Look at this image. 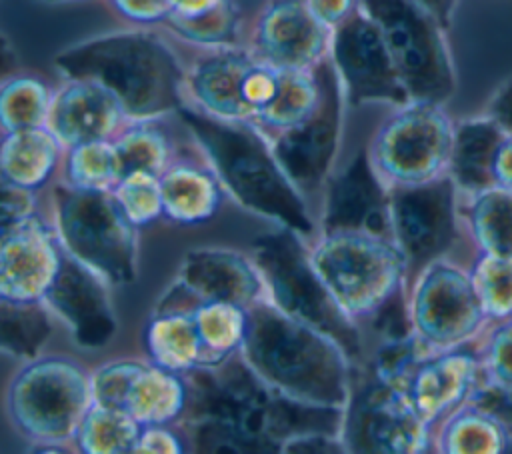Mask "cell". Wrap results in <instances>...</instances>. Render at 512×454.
Returning a JSON list of instances; mask_svg holds the SVG:
<instances>
[{"label": "cell", "mask_w": 512, "mask_h": 454, "mask_svg": "<svg viewBox=\"0 0 512 454\" xmlns=\"http://www.w3.org/2000/svg\"><path fill=\"white\" fill-rule=\"evenodd\" d=\"M494 186L512 192V136H504L494 158Z\"/></svg>", "instance_id": "48"}, {"label": "cell", "mask_w": 512, "mask_h": 454, "mask_svg": "<svg viewBox=\"0 0 512 454\" xmlns=\"http://www.w3.org/2000/svg\"><path fill=\"white\" fill-rule=\"evenodd\" d=\"M128 122L120 100L90 78H64L54 90L48 128L64 148L112 140Z\"/></svg>", "instance_id": "21"}, {"label": "cell", "mask_w": 512, "mask_h": 454, "mask_svg": "<svg viewBox=\"0 0 512 454\" xmlns=\"http://www.w3.org/2000/svg\"><path fill=\"white\" fill-rule=\"evenodd\" d=\"M454 128L444 104L410 100L382 120L368 158L388 188L430 182L448 174Z\"/></svg>", "instance_id": "10"}, {"label": "cell", "mask_w": 512, "mask_h": 454, "mask_svg": "<svg viewBox=\"0 0 512 454\" xmlns=\"http://www.w3.org/2000/svg\"><path fill=\"white\" fill-rule=\"evenodd\" d=\"M142 428L128 412L92 402L72 444L84 454H134Z\"/></svg>", "instance_id": "34"}, {"label": "cell", "mask_w": 512, "mask_h": 454, "mask_svg": "<svg viewBox=\"0 0 512 454\" xmlns=\"http://www.w3.org/2000/svg\"><path fill=\"white\" fill-rule=\"evenodd\" d=\"M488 320L512 318V256L478 254L470 270Z\"/></svg>", "instance_id": "39"}, {"label": "cell", "mask_w": 512, "mask_h": 454, "mask_svg": "<svg viewBox=\"0 0 512 454\" xmlns=\"http://www.w3.org/2000/svg\"><path fill=\"white\" fill-rule=\"evenodd\" d=\"M408 308L414 332L432 352L470 344L488 322L470 270L444 258L412 280Z\"/></svg>", "instance_id": "13"}, {"label": "cell", "mask_w": 512, "mask_h": 454, "mask_svg": "<svg viewBox=\"0 0 512 454\" xmlns=\"http://www.w3.org/2000/svg\"><path fill=\"white\" fill-rule=\"evenodd\" d=\"M194 316L206 350V366H218L240 352L248 328V308L194 298Z\"/></svg>", "instance_id": "35"}, {"label": "cell", "mask_w": 512, "mask_h": 454, "mask_svg": "<svg viewBox=\"0 0 512 454\" xmlns=\"http://www.w3.org/2000/svg\"><path fill=\"white\" fill-rule=\"evenodd\" d=\"M128 220L136 226H150L164 218L160 176L144 170L124 174L112 190Z\"/></svg>", "instance_id": "40"}, {"label": "cell", "mask_w": 512, "mask_h": 454, "mask_svg": "<svg viewBox=\"0 0 512 454\" xmlns=\"http://www.w3.org/2000/svg\"><path fill=\"white\" fill-rule=\"evenodd\" d=\"M92 402V374L70 356L26 360L4 400L12 428L42 452H64Z\"/></svg>", "instance_id": "5"}, {"label": "cell", "mask_w": 512, "mask_h": 454, "mask_svg": "<svg viewBox=\"0 0 512 454\" xmlns=\"http://www.w3.org/2000/svg\"><path fill=\"white\" fill-rule=\"evenodd\" d=\"M252 258L264 280L266 298L276 308L334 338L354 366L364 360L362 330L322 282L302 234L284 226L258 234L252 240Z\"/></svg>", "instance_id": "6"}, {"label": "cell", "mask_w": 512, "mask_h": 454, "mask_svg": "<svg viewBox=\"0 0 512 454\" xmlns=\"http://www.w3.org/2000/svg\"><path fill=\"white\" fill-rule=\"evenodd\" d=\"M486 116H490L508 136H512V78L504 80L488 100Z\"/></svg>", "instance_id": "47"}, {"label": "cell", "mask_w": 512, "mask_h": 454, "mask_svg": "<svg viewBox=\"0 0 512 454\" xmlns=\"http://www.w3.org/2000/svg\"><path fill=\"white\" fill-rule=\"evenodd\" d=\"M122 178V164L112 140H94L64 150L62 182L80 190L112 192Z\"/></svg>", "instance_id": "36"}, {"label": "cell", "mask_w": 512, "mask_h": 454, "mask_svg": "<svg viewBox=\"0 0 512 454\" xmlns=\"http://www.w3.org/2000/svg\"><path fill=\"white\" fill-rule=\"evenodd\" d=\"M162 26L176 38L204 50L246 44L242 10L236 0H228L198 18H168Z\"/></svg>", "instance_id": "37"}, {"label": "cell", "mask_w": 512, "mask_h": 454, "mask_svg": "<svg viewBox=\"0 0 512 454\" xmlns=\"http://www.w3.org/2000/svg\"><path fill=\"white\" fill-rule=\"evenodd\" d=\"M312 16L330 32L346 22L360 6V0H304Z\"/></svg>", "instance_id": "46"}, {"label": "cell", "mask_w": 512, "mask_h": 454, "mask_svg": "<svg viewBox=\"0 0 512 454\" xmlns=\"http://www.w3.org/2000/svg\"><path fill=\"white\" fill-rule=\"evenodd\" d=\"M254 54L246 44L204 50L186 70L188 104L230 122H248L244 82Z\"/></svg>", "instance_id": "23"}, {"label": "cell", "mask_w": 512, "mask_h": 454, "mask_svg": "<svg viewBox=\"0 0 512 454\" xmlns=\"http://www.w3.org/2000/svg\"><path fill=\"white\" fill-rule=\"evenodd\" d=\"M224 2L228 0H174L172 14L168 18H198L216 10Z\"/></svg>", "instance_id": "49"}, {"label": "cell", "mask_w": 512, "mask_h": 454, "mask_svg": "<svg viewBox=\"0 0 512 454\" xmlns=\"http://www.w3.org/2000/svg\"><path fill=\"white\" fill-rule=\"evenodd\" d=\"M318 102L296 126L270 138L272 152L304 198H314L330 180L340 148L346 96L330 58L314 68Z\"/></svg>", "instance_id": "12"}, {"label": "cell", "mask_w": 512, "mask_h": 454, "mask_svg": "<svg viewBox=\"0 0 512 454\" xmlns=\"http://www.w3.org/2000/svg\"><path fill=\"white\" fill-rule=\"evenodd\" d=\"M64 146L48 126L2 132L0 174L2 182L40 190L64 160Z\"/></svg>", "instance_id": "28"}, {"label": "cell", "mask_w": 512, "mask_h": 454, "mask_svg": "<svg viewBox=\"0 0 512 454\" xmlns=\"http://www.w3.org/2000/svg\"><path fill=\"white\" fill-rule=\"evenodd\" d=\"M376 20L410 100L446 104L456 68L440 22L414 0H360Z\"/></svg>", "instance_id": "9"}, {"label": "cell", "mask_w": 512, "mask_h": 454, "mask_svg": "<svg viewBox=\"0 0 512 454\" xmlns=\"http://www.w3.org/2000/svg\"><path fill=\"white\" fill-rule=\"evenodd\" d=\"M332 32L304 0H266L254 16L246 46L278 70H314L330 54Z\"/></svg>", "instance_id": "16"}, {"label": "cell", "mask_w": 512, "mask_h": 454, "mask_svg": "<svg viewBox=\"0 0 512 454\" xmlns=\"http://www.w3.org/2000/svg\"><path fill=\"white\" fill-rule=\"evenodd\" d=\"M52 312L44 300L0 298V346L18 360L42 356L52 334Z\"/></svg>", "instance_id": "31"}, {"label": "cell", "mask_w": 512, "mask_h": 454, "mask_svg": "<svg viewBox=\"0 0 512 454\" xmlns=\"http://www.w3.org/2000/svg\"><path fill=\"white\" fill-rule=\"evenodd\" d=\"M108 286L112 284L104 276L66 252L52 286L42 298L50 312L68 326L80 348L106 346L116 334L118 320Z\"/></svg>", "instance_id": "17"}, {"label": "cell", "mask_w": 512, "mask_h": 454, "mask_svg": "<svg viewBox=\"0 0 512 454\" xmlns=\"http://www.w3.org/2000/svg\"><path fill=\"white\" fill-rule=\"evenodd\" d=\"M174 116L182 122L224 190L246 210L296 230L304 238L316 234L306 198L278 164L270 140L254 124L230 122L182 106Z\"/></svg>", "instance_id": "2"}, {"label": "cell", "mask_w": 512, "mask_h": 454, "mask_svg": "<svg viewBox=\"0 0 512 454\" xmlns=\"http://www.w3.org/2000/svg\"><path fill=\"white\" fill-rule=\"evenodd\" d=\"M202 302H230L250 308L266 298L254 258L230 248H192L184 254L176 280Z\"/></svg>", "instance_id": "22"}, {"label": "cell", "mask_w": 512, "mask_h": 454, "mask_svg": "<svg viewBox=\"0 0 512 454\" xmlns=\"http://www.w3.org/2000/svg\"><path fill=\"white\" fill-rule=\"evenodd\" d=\"M482 374L480 350L468 344L428 354L410 372L404 390L416 412L436 428L464 404Z\"/></svg>", "instance_id": "20"}, {"label": "cell", "mask_w": 512, "mask_h": 454, "mask_svg": "<svg viewBox=\"0 0 512 454\" xmlns=\"http://www.w3.org/2000/svg\"><path fill=\"white\" fill-rule=\"evenodd\" d=\"M0 210H2V228L14 222H20L28 216L38 214V198L36 190L16 186L10 182H2L0 190Z\"/></svg>", "instance_id": "44"}, {"label": "cell", "mask_w": 512, "mask_h": 454, "mask_svg": "<svg viewBox=\"0 0 512 454\" xmlns=\"http://www.w3.org/2000/svg\"><path fill=\"white\" fill-rule=\"evenodd\" d=\"M54 226L64 250L110 284H130L138 272V228L114 192L54 186Z\"/></svg>", "instance_id": "8"}, {"label": "cell", "mask_w": 512, "mask_h": 454, "mask_svg": "<svg viewBox=\"0 0 512 454\" xmlns=\"http://www.w3.org/2000/svg\"><path fill=\"white\" fill-rule=\"evenodd\" d=\"M164 218L178 226L208 222L222 204L224 186L208 162L180 156L160 174Z\"/></svg>", "instance_id": "25"}, {"label": "cell", "mask_w": 512, "mask_h": 454, "mask_svg": "<svg viewBox=\"0 0 512 454\" xmlns=\"http://www.w3.org/2000/svg\"><path fill=\"white\" fill-rule=\"evenodd\" d=\"M462 216L482 254L512 256V192L492 186L468 196Z\"/></svg>", "instance_id": "32"}, {"label": "cell", "mask_w": 512, "mask_h": 454, "mask_svg": "<svg viewBox=\"0 0 512 454\" xmlns=\"http://www.w3.org/2000/svg\"><path fill=\"white\" fill-rule=\"evenodd\" d=\"M64 246L54 222L40 214L2 228L0 298L42 300L62 262Z\"/></svg>", "instance_id": "18"}, {"label": "cell", "mask_w": 512, "mask_h": 454, "mask_svg": "<svg viewBox=\"0 0 512 454\" xmlns=\"http://www.w3.org/2000/svg\"><path fill=\"white\" fill-rule=\"evenodd\" d=\"M458 188L444 174L430 182L390 188L392 240L400 248L408 286L458 240Z\"/></svg>", "instance_id": "14"}, {"label": "cell", "mask_w": 512, "mask_h": 454, "mask_svg": "<svg viewBox=\"0 0 512 454\" xmlns=\"http://www.w3.org/2000/svg\"><path fill=\"white\" fill-rule=\"evenodd\" d=\"M142 342L148 360L166 370L186 374L206 366V350L194 316V296L178 282L158 300L144 324Z\"/></svg>", "instance_id": "24"}, {"label": "cell", "mask_w": 512, "mask_h": 454, "mask_svg": "<svg viewBox=\"0 0 512 454\" xmlns=\"http://www.w3.org/2000/svg\"><path fill=\"white\" fill-rule=\"evenodd\" d=\"M52 98L54 90L44 78L28 72L6 74L0 86L2 132L46 126Z\"/></svg>", "instance_id": "33"}, {"label": "cell", "mask_w": 512, "mask_h": 454, "mask_svg": "<svg viewBox=\"0 0 512 454\" xmlns=\"http://www.w3.org/2000/svg\"><path fill=\"white\" fill-rule=\"evenodd\" d=\"M108 6L134 26H162L172 14L174 0H106Z\"/></svg>", "instance_id": "43"}, {"label": "cell", "mask_w": 512, "mask_h": 454, "mask_svg": "<svg viewBox=\"0 0 512 454\" xmlns=\"http://www.w3.org/2000/svg\"><path fill=\"white\" fill-rule=\"evenodd\" d=\"M328 58L350 106L390 104L396 108L410 102L384 36L362 4L332 30Z\"/></svg>", "instance_id": "15"}, {"label": "cell", "mask_w": 512, "mask_h": 454, "mask_svg": "<svg viewBox=\"0 0 512 454\" xmlns=\"http://www.w3.org/2000/svg\"><path fill=\"white\" fill-rule=\"evenodd\" d=\"M188 406V382L180 372L166 370L152 360L134 362L126 382L120 410L142 426L178 424Z\"/></svg>", "instance_id": "26"}, {"label": "cell", "mask_w": 512, "mask_h": 454, "mask_svg": "<svg viewBox=\"0 0 512 454\" xmlns=\"http://www.w3.org/2000/svg\"><path fill=\"white\" fill-rule=\"evenodd\" d=\"M508 442L510 436L504 426L466 400L438 424L434 450L442 454H500Z\"/></svg>", "instance_id": "29"}, {"label": "cell", "mask_w": 512, "mask_h": 454, "mask_svg": "<svg viewBox=\"0 0 512 454\" xmlns=\"http://www.w3.org/2000/svg\"><path fill=\"white\" fill-rule=\"evenodd\" d=\"M432 432L402 386L376 376L364 364L354 366L342 426L346 452L422 454L434 446Z\"/></svg>", "instance_id": "11"}, {"label": "cell", "mask_w": 512, "mask_h": 454, "mask_svg": "<svg viewBox=\"0 0 512 454\" xmlns=\"http://www.w3.org/2000/svg\"><path fill=\"white\" fill-rule=\"evenodd\" d=\"M62 78H90L106 86L128 120H154L188 104L186 66L148 26L82 40L54 58Z\"/></svg>", "instance_id": "1"}, {"label": "cell", "mask_w": 512, "mask_h": 454, "mask_svg": "<svg viewBox=\"0 0 512 454\" xmlns=\"http://www.w3.org/2000/svg\"><path fill=\"white\" fill-rule=\"evenodd\" d=\"M364 230L392 238L390 188L374 170L368 150L328 180L320 232Z\"/></svg>", "instance_id": "19"}, {"label": "cell", "mask_w": 512, "mask_h": 454, "mask_svg": "<svg viewBox=\"0 0 512 454\" xmlns=\"http://www.w3.org/2000/svg\"><path fill=\"white\" fill-rule=\"evenodd\" d=\"M112 142L122 164V176L136 170L160 176L178 158V148L162 118L128 120Z\"/></svg>", "instance_id": "30"}, {"label": "cell", "mask_w": 512, "mask_h": 454, "mask_svg": "<svg viewBox=\"0 0 512 454\" xmlns=\"http://www.w3.org/2000/svg\"><path fill=\"white\" fill-rule=\"evenodd\" d=\"M240 356L268 386L290 398L340 408L348 404L354 364L344 348L268 298L248 308Z\"/></svg>", "instance_id": "3"}, {"label": "cell", "mask_w": 512, "mask_h": 454, "mask_svg": "<svg viewBox=\"0 0 512 454\" xmlns=\"http://www.w3.org/2000/svg\"><path fill=\"white\" fill-rule=\"evenodd\" d=\"M414 2H418L428 14H432L444 30H450L460 0H414Z\"/></svg>", "instance_id": "50"}, {"label": "cell", "mask_w": 512, "mask_h": 454, "mask_svg": "<svg viewBox=\"0 0 512 454\" xmlns=\"http://www.w3.org/2000/svg\"><path fill=\"white\" fill-rule=\"evenodd\" d=\"M40 4H68V2H84V0H36Z\"/></svg>", "instance_id": "51"}, {"label": "cell", "mask_w": 512, "mask_h": 454, "mask_svg": "<svg viewBox=\"0 0 512 454\" xmlns=\"http://www.w3.org/2000/svg\"><path fill=\"white\" fill-rule=\"evenodd\" d=\"M506 132L486 114L456 122L448 176L468 196L494 186V158Z\"/></svg>", "instance_id": "27"}, {"label": "cell", "mask_w": 512, "mask_h": 454, "mask_svg": "<svg viewBox=\"0 0 512 454\" xmlns=\"http://www.w3.org/2000/svg\"><path fill=\"white\" fill-rule=\"evenodd\" d=\"M478 350L482 376L490 382L512 386V318L498 322Z\"/></svg>", "instance_id": "41"}, {"label": "cell", "mask_w": 512, "mask_h": 454, "mask_svg": "<svg viewBox=\"0 0 512 454\" xmlns=\"http://www.w3.org/2000/svg\"><path fill=\"white\" fill-rule=\"evenodd\" d=\"M188 406L178 424L190 430V446L198 452L276 454L274 408L278 390L268 386L240 356L218 366L184 374Z\"/></svg>", "instance_id": "4"}, {"label": "cell", "mask_w": 512, "mask_h": 454, "mask_svg": "<svg viewBox=\"0 0 512 454\" xmlns=\"http://www.w3.org/2000/svg\"><path fill=\"white\" fill-rule=\"evenodd\" d=\"M468 402L480 406L488 414H492L512 438V386H502L490 382L480 374L476 386L472 388Z\"/></svg>", "instance_id": "42"}, {"label": "cell", "mask_w": 512, "mask_h": 454, "mask_svg": "<svg viewBox=\"0 0 512 454\" xmlns=\"http://www.w3.org/2000/svg\"><path fill=\"white\" fill-rule=\"evenodd\" d=\"M310 260L356 324L408 288L404 256L390 236L364 230L320 232L310 248Z\"/></svg>", "instance_id": "7"}, {"label": "cell", "mask_w": 512, "mask_h": 454, "mask_svg": "<svg viewBox=\"0 0 512 454\" xmlns=\"http://www.w3.org/2000/svg\"><path fill=\"white\" fill-rule=\"evenodd\" d=\"M318 102V80L314 70H284L278 98L256 128L268 140L302 122Z\"/></svg>", "instance_id": "38"}, {"label": "cell", "mask_w": 512, "mask_h": 454, "mask_svg": "<svg viewBox=\"0 0 512 454\" xmlns=\"http://www.w3.org/2000/svg\"><path fill=\"white\" fill-rule=\"evenodd\" d=\"M172 426L174 424L144 426L134 454H182L186 442Z\"/></svg>", "instance_id": "45"}]
</instances>
